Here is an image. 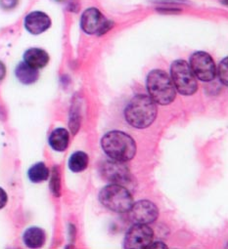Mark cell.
<instances>
[{"mask_svg": "<svg viewBox=\"0 0 228 249\" xmlns=\"http://www.w3.org/2000/svg\"><path fill=\"white\" fill-rule=\"evenodd\" d=\"M101 146L104 153L111 160L120 162L132 160L136 154L134 139L129 134L119 130L106 133L101 140Z\"/></svg>", "mask_w": 228, "mask_h": 249, "instance_id": "6da1fadb", "label": "cell"}, {"mask_svg": "<svg viewBox=\"0 0 228 249\" xmlns=\"http://www.w3.org/2000/svg\"><path fill=\"white\" fill-rule=\"evenodd\" d=\"M158 113L156 103L150 96L139 94L134 96L125 109L127 121L138 129L149 127L155 121Z\"/></svg>", "mask_w": 228, "mask_h": 249, "instance_id": "7a4b0ae2", "label": "cell"}, {"mask_svg": "<svg viewBox=\"0 0 228 249\" xmlns=\"http://www.w3.org/2000/svg\"><path fill=\"white\" fill-rule=\"evenodd\" d=\"M147 90L152 100L159 105L166 106L175 99L176 89L170 75L161 70H153L147 75Z\"/></svg>", "mask_w": 228, "mask_h": 249, "instance_id": "3957f363", "label": "cell"}, {"mask_svg": "<svg viewBox=\"0 0 228 249\" xmlns=\"http://www.w3.org/2000/svg\"><path fill=\"white\" fill-rule=\"evenodd\" d=\"M99 200L103 206L117 213L129 212L133 204L131 192L119 184L104 187L99 193Z\"/></svg>", "mask_w": 228, "mask_h": 249, "instance_id": "277c9868", "label": "cell"}, {"mask_svg": "<svg viewBox=\"0 0 228 249\" xmlns=\"http://www.w3.org/2000/svg\"><path fill=\"white\" fill-rule=\"evenodd\" d=\"M171 75L175 89L181 95L190 96L198 90L197 79L186 61H174L171 67Z\"/></svg>", "mask_w": 228, "mask_h": 249, "instance_id": "5b68a950", "label": "cell"}, {"mask_svg": "<svg viewBox=\"0 0 228 249\" xmlns=\"http://www.w3.org/2000/svg\"><path fill=\"white\" fill-rule=\"evenodd\" d=\"M194 75L204 82H209L216 76V68L211 56L206 52L198 51L192 54L189 64Z\"/></svg>", "mask_w": 228, "mask_h": 249, "instance_id": "8992f818", "label": "cell"}, {"mask_svg": "<svg viewBox=\"0 0 228 249\" xmlns=\"http://www.w3.org/2000/svg\"><path fill=\"white\" fill-rule=\"evenodd\" d=\"M80 27L87 35H103L111 29L112 23L97 8L92 7L82 13Z\"/></svg>", "mask_w": 228, "mask_h": 249, "instance_id": "52a82bcc", "label": "cell"}, {"mask_svg": "<svg viewBox=\"0 0 228 249\" xmlns=\"http://www.w3.org/2000/svg\"><path fill=\"white\" fill-rule=\"evenodd\" d=\"M154 237L153 230L145 224H134L127 232L124 246L130 249L148 248Z\"/></svg>", "mask_w": 228, "mask_h": 249, "instance_id": "ba28073f", "label": "cell"}, {"mask_svg": "<svg viewBox=\"0 0 228 249\" xmlns=\"http://www.w3.org/2000/svg\"><path fill=\"white\" fill-rule=\"evenodd\" d=\"M129 212H131V218L134 224L148 225L155 222L159 216V209L156 204L146 199L133 203Z\"/></svg>", "mask_w": 228, "mask_h": 249, "instance_id": "9c48e42d", "label": "cell"}, {"mask_svg": "<svg viewBox=\"0 0 228 249\" xmlns=\"http://www.w3.org/2000/svg\"><path fill=\"white\" fill-rule=\"evenodd\" d=\"M24 25L30 34L38 36L46 32L51 27V20L44 12L34 11L26 16Z\"/></svg>", "mask_w": 228, "mask_h": 249, "instance_id": "30bf717a", "label": "cell"}, {"mask_svg": "<svg viewBox=\"0 0 228 249\" xmlns=\"http://www.w3.org/2000/svg\"><path fill=\"white\" fill-rule=\"evenodd\" d=\"M104 176L112 182H124L130 175L128 168L120 161L114 160L113 162H106L104 164Z\"/></svg>", "mask_w": 228, "mask_h": 249, "instance_id": "8fae6325", "label": "cell"}, {"mask_svg": "<svg viewBox=\"0 0 228 249\" xmlns=\"http://www.w3.org/2000/svg\"><path fill=\"white\" fill-rule=\"evenodd\" d=\"M24 62L35 69H42L48 64L49 55L43 49L31 48L25 52Z\"/></svg>", "mask_w": 228, "mask_h": 249, "instance_id": "7c38bea8", "label": "cell"}, {"mask_svg": "<svg viewBox=\"0 0 228 249\" xmlns=\"http://www.w3.org/2000/svg\"><path fill=\"white\" fill-rule=\"evenodd\" d=\"M15 75L21 83L25 85H30L38 81L39 77V72L38 69H35L27 63L22 62L16 67Z\"/></svg>", "mask_w": 228, "mask_h": 249, "instance_id": "4fadbf2b", "label": "cell"}, {"mask_svg": "<svg viewBox=\"0 0 228 249\" xmlns=\"http://www.w3.org/2000/svg\"><path fill=\"white\" fill-rule=\"evenodd\" d=\"M24 243L30 248H39L46 240L45 231L38 227H31L23 234Z\"/></svg>", "mask_w": 228, "mask_h": 249, "instance_id": "5bb4252c", "label": "cell"}, {"mask_svg": "<svg viewBox=\"0 0 228 249\" xmlns=\"http://www.w3.org/2000/svg\"><path fill=\"white\" fill-rule=\"evenodd\" d=\"M49 145L56 152H64L69 146L70 135L65 128H56L49 136Z\"/></svg>", "mask_w": 228, "mask_h": 249, "instance_id": "9a60e30c", "label": "cell"}, {"mask_svg": "<svg viewBox=\"0 0 228 249\" xmlns=\"http://www.w3.org/2000/svg\"><path fill=\"white\" fill-rule=\"evenodd\" d=\"M28 176L33 183H42L48 179L49 169L44 162H38L29 169Z\"/></svg>", "mask_w": 228, "mask_h": 249, "instance_id": "2e32d148", "label": "cell"}, {"mask_svg": "<svg viewBox=\"0 0 228 249\" xmlns=\"http://www.w3.org/2000/svg\"><path fill=\"white\" fill-rule=\"evenodd\" d=\"M88 162L89 158L87 154L83 152H76L71 156L69 160V168L75 173L81 172L87 168Z\"/></svg>", "mask_w": 228, "mask_h": 249, "instance_id": "e0dca14e", "label": "cell"}, {"mask_svg": "<svg viewBox=\"0 0 228 249\" xmlns=\"http://www.w3.org/2000/svg\"><path fill=\"white\" fill-rule=\"evenodd\" d=\"M227 58H224L223 61H221V63L219 64V68H218V75L220 78V81L224 84L227 85Z\"/></svg>", "mask_w": 228, "mask_h": 249, "instance_id": "ac0fdd59", "label": "cell"}, {"mask_svg": "<svg viewBox=\"0 0 228 249\" xmlns=\"http://www.w3.org/2000/svg\"><path fill=\"white\" fill-rule=\"evenodd\" d=\"M19 0H0V6L5 10L14 9L18 5Z\"/></svg>", "mask_w": 228, "mask_h": 249, "instance_id": "d6986e66", "label": "cell"}, {"mask_svg": "<svg viewBox=\"0 0 228 249\" xmlns=\"http://www.w3.org/2000/svg\"><path fill=\"white\" fill-rule=\"evenodd\" d=\"M7 200H8V196L6 192L2 188H0V209H2L6 205Z\"/></svg>", "mask_w": 228, "mask_h": 249, "instance_id": "ffe728a7", "label": "cell"}, {"mask_svg": "<svg viewBox=\"0 0 228 249\" xmlns=\"http://www.w3.org/2000/svg\"><path fill=\"white\" fill-rule=\"evenodd\" d=\"M6 74V68L2 62H0V81H1Z\"/></svg>", "mask_w": 228, "mask_h": 249, "instance_id": "44dd1931", "label": "cell"}, {"mask_svg": "<svg viewBox=\"0 0 228 249\" xmlns=\"http://www.w3.org/2000/svg\"><path fill=\"white\" fill-rule=\"evenodd\" d=\"M56 1H63V0H56Z\"/></svg>", "mask_w": 228, "mask_h": 249, "instance_id": "7402d4cb", "label": "cell"}]
</instances>
